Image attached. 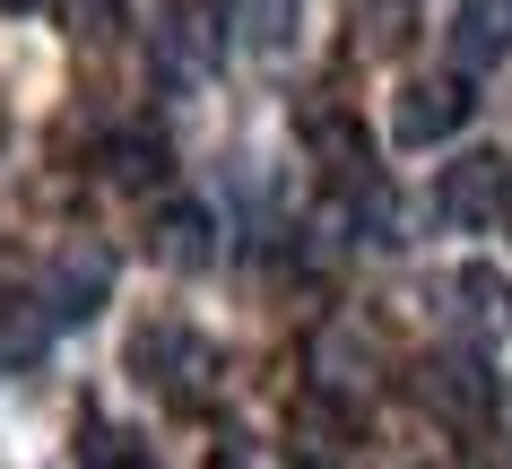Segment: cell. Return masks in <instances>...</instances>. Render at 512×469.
I'll list each match as a JSON object with an SVG mask.
<instances>
[{"mask_svg":"<svg viewBox=\"0 0 512 469\" xmlns=\"http://www.w3.org/2000/svg\"><path fill=\"white\" fill-rule=\"evenodd\" d=\"M79 469H157V461H148L131 435H113V426H87V435H79Z\"/></svg>","mask_w":512,"mask_h":469,"instance_id":"obj_8","label":"cell"},{"mask_svg":"<svg viewBox=\"0 0 512 469\" xmlns=\"http://www.w3.org/2000/svg\"><path fill=\"white\" fill-rule=\"evenodd\" d=\"M113 287V261L105 252H61L53 270H44V304H53L61 322H79V313H96Z\"/></svg>","mask_w":512,"mask_h":469,"instance_id":"obj_5","label":"cell"},{"mask_svg":"<svg viewBox=\"0 0 512 469\" xmlns=\"http://www.w3.org/2000/svg\"><path fill=\"white\" fill-rule=\"evenodd\" d=\"M452 287L469 296V313H478V322H512V287H504L495 270H460Z\"/></svg>","mask_w":512,"mask_h":469,"instance_id":"obj_10","label":"cell"},{"mask_svg":"<svg viewBox=\"0 0 512 469\" xmlns=\"http://www.w3.org/2000/svg\"><path fill=\"white\" fill-rule=\"evenodd\" d=\"M460 122H469V87H460V79H417V87H400V113H391L400 148H434V139H452Z\"/></svg>","mask_w":512,"mask_h":469,"instance_id":"obj_4","label":"cell"},{"mask_svg":"<svg viewBox=\"0 0 512 469\" xmlns=\"http://www.w3.org/2000/svg\"><path fill=\"white\" fill-rule=\"evenodd\" d=\"M105 174L139 192V183H157V174H165V148H157V139H113V148H105Z\"/></svg>","mask_w":512,"mask_h":469,"instance_id":"obj_9","label":"cell"},{"mask_svg":"<svg viewBox=\"0 0 512 469\" xmlns=\"http://www.w3.org/2000/svg\"><path fill=\"white\" fill-rule=\"evenodd\" d=\"M148 244H157V261H174V270H200V261H209V218H200L191 200H174Z\"/></svg>","mask_w":512,"mask_h":469,"instance_id":"obj_7","label":"cell"},{"mask_svg":"<svg viewBox=\"0 0 512 469\" xmlns=\"http://www.w3.org/2000/svg\"><path fill=\"white\" fill-rule=\"evenodd\" d=\"M131 374L157 391V400H174V409H200L226 365H217V348L191 331V322H148V331L131 339Z\"/></svg>","mask_w":512,"mask_h":469,"instance_id":"obj_1","label":"cell"},{"mask_svg":"<svg viewBox=\"0 0 512 469\" xmlns=\"http://www.w3.org/2000/svg\"><path fill=\"white\" fill-rule=\"evenodd\" d=\"M209 469H261V461H252V452H243V443H226V452H217Z\"/></svg>","mask_w":512,"mask_h":469,"instance_id":"obj_11","label":"cell"},{"mask_svg":"<svg viewBox=\"0 0 512 469\" xmlns=\"http://www.w3.org/2000/svg\"><path fill=\"white\" fill-rule=\"evenodd\" d=\"M417 400H426L443 426H460V435H486L495 417H504V383L486 374V357H469V348H452V357H426V374H417Z\"/></svg>","mask_w":512,"mask_h":469,"instance_id":"obj_2","label":"cell"},{"mask_svg":"<svg viewBox=\"0 0 512 469\" xmlns=\"http://www.w3.org/2000/svg\"><path fill=\"white\" fill-rule=\"evenodd\" d=\"M0 9H27V0H0Z\"/></svg>","mask_w":512,"mask_h":469,"instance_id":"obj_12","label":"cell"},{"mask_svg":"<svg viewBox=\"0 0 512 469\" xmlns=\"http://www.w3.org/2000/svg\"><path fill=\"white\" fill-rule=\"evenodd\" d=\"M452 53L469 61V70L504 61L512 53V0H460L452 9Z\"/></svg>","mask_w":512,"mask_h":469,"instance_id":"obj_6","label":"cell"},{"mask_svg":"<svg viewBox=\"0 0 512 469\" xmlns=\"http://www.w3.org/2000/svg\"><path fill=\"white\" fill-rule=\"evenodd\" d=\"M512 200V166L504 157H460V166H443V192H434V209L452 226H495Z\"/></svg>","mask_w":512,"mask_h":469,"instance_id":"obj_3","label":"cell"}]
</instances>
